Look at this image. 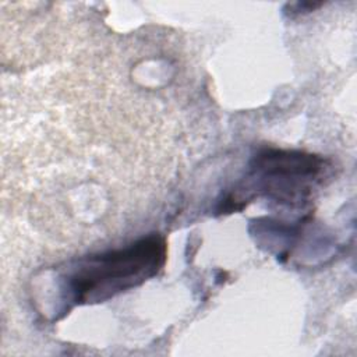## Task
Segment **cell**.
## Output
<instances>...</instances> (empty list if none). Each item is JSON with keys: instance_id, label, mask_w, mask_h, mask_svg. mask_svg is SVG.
<instances>
[{"instance_id": "6da1fadb", "label": "cell", "mask_w": 357, "mask_h": 357, "mask_svg": "<svg viewBox=\"0 0 357 357\" xmlns=\"http://www.w3.org/2000/svg\"><path fill=\"white\" fill-rule=\"evenodd\" d=\"M166 261V241L151 234L135 243L79 258L67 273L75 304L99 303L155 276Z\"/></svg>"}, {"instance_id": "7a4b0ae2", "label": "cell", "mask_w": 357, "mask_h": 357, "mask_svg": "<svg viewBox=\"0 0 357 357\" xmlns=\"http://www.w3.org/2000/svg\"><path fill=\"white\" fill-rule=\"evenodd\" d=\"M324 170V159L311 153L264 149L252 160L248 181L257 192L287 204H301L311 192V183Z\"/></svg>"}]
</instances>
